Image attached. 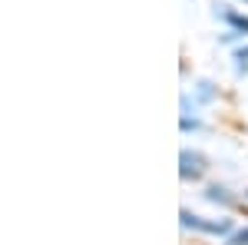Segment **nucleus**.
Segmentation results:
<instances>
[{
  "mask_svg": "<svg viewBox=\"0 0 248 245\" xmlns=\"http://www.w3.org/2000/svg\"><path fill=\"white\" fill-rule=\"evenodd\" d=\"M235 60H238V70H245V60H248V47H245V50H238V53H235Z\"/></svg>",
  "mask_w": 248,
  "mask_h": 245,
  "instance_id": "nucleus-8",
  "label": "nucleus"
},
{
  "mask_svg": "<svg viewBox=\"0 0 248 245\" xmlns=\"http://www.w3.org/2000/svg\"><path fill=\"white\" fill-rule=\"evenodd\" d=\"M222 17L229 20L235 30H242V33H248V17H242V14H232V10H222Z\"/></svg>",
  "mask_w": 248,
  "mask_h": 245,
  "instance_id": "nucleus-4",
  "label": "nucleus"
},
{
  "mask_svg": "<svg viewBox=\"0 0 248 245\" xmlns=\"http://www.w3.org/2000/svg\"><path fill=\"white\" fill-rule=\"evenodd\" d=\"M199 96L202 99H212V83H199Z\"/></svg>",
  "mask_w": 248,
  "mask_h": 245,
  "instance_id": "nucleus-6",
  "label": "nucleus"
},
{
  "mask_svg": "<svg viewBox=\"0 0 248 245\" xmlns=\"http://www.w3.org/2000/svg\"><path fill=\"white\" fill-rule=\"evenodd\" d=\"M182 130H199V119H189V116H182Z\"/></svg>",
  "mask_w": 248,
  "mask_h": 245,
  "instance_id": "nucleus-7",
  "label": "nucleus"
},
{
  "mask_svg": "<svg viewBox=\"0 0 248 245\" xmlns=\"http://www.w3.org/2000/svg\"><path fill=\"white\" fill-rule=\"evenodd\" d=\"M182 229H199L209 235H229L232 219H202V215H192L189 209H182Z\"/></svg>",
  "mask_w": 248,
  "mask_h": 245,
  "instance_id": "nucleus-1",
  "label": "nucleus"
},
{
  "mask_svg": "<svg viewBox=\"0 0 248 245\" xmlns=\"http://www.w3.org/2000/svg\"><path fill=\"white\" fill-rule=\"evenodd\" d=\"M205 199H209V202H222V206H229V202H232V196L222 186H209V189H205Z\"/></svg>",
  "mask_w": 248,
  "mask_h": 245,
  "instance_id": "nucleus-3",
  "label": "nucleus"
},
{
  "mask_svg": "<svg viewBox=\"0 0 248 245\" xmlns=\"http://www.w3.org/2000/svg\"><path fill=\"white\" fill-rule=\"evenodd\" d=\"M229 245H248V229H238V232L229 239Z\"/></svg>",
  "mask_w": 248,
  "mask_h": 245,
  "instance_id": "nucleus-5",
  "label": "nucleus"
},
{
  "mask_svg": "<svg viewBox=\"0 0 248 245\" xmlns=\"http://www.w3.org/2000/svg\"><path fill=\"white\" fill-rule=\"evenodd\" d=\"M179 163H182V179H199L202 172H205V156L202 152H192V149H182L179 156Z\"/></svg>",
  "mask_w": 248,
  "mask_h": 245,
  "instance_id": "nucleus-2",
  "label": "nucleus"
}]
</instances>
